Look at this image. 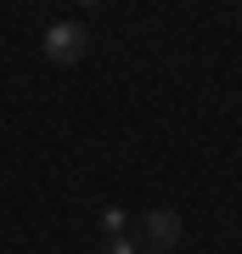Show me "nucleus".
I'll use <instances>...</instances> for the list:
<instances>
[{"instance_id": "2", "label": "nucleus", "mask_w": 242, "mask_h": 254, "mask_svg": "<svg viewBox=\"0 0 242 254\" xmlns=\"http://www.w3.org/2000/svg\"><path fill=\"white\" fill-rule=\"evenodd\" d=\"M85 46H90L85 23H51L45 28V57H51V63H79Z\"/></svg>"}, {"instance_id": "4", "label": "nucleus", "mask_w": 242, "mask_h": 254, "mask_svg": "<svg viewBox=\"0 0 242 254\" xmlns=\"http://www.w3.org/2000/svg\"><path fill=\"white\" fill-rule=\"evenodd\" d=\"M124 226H130V215H124V209H101V237H118Z\"/></svg>"}, {"instance_id": "1", "label": "nucleus", "mask_w": 242, "mask_h": 254, "mask_svg": "<svg viewBox=\"0 0 242 254\" xmlns=\"http://www.w3.org/2000/svg\"><path fill=\"white\" fill-rule=\"evenodd\" d=\"M135 232H141V254H169L180 243V215L175 209H146L135 220Z\"/></svg>"}, {"instance_id": "3", "label": "nucleus", "mask_w": 242, "mask_h": 254, "mask_svg": "<svg viewBox=\"0 0 242 254\" xmlns=\"http://www.w3.org/2000/svg\"><path fill=\"white\" fill-rule=\"evenodd\" d=\"M101 254H141V243L130 232H118V237H101Z\"/></svg>"}]
</instances>
